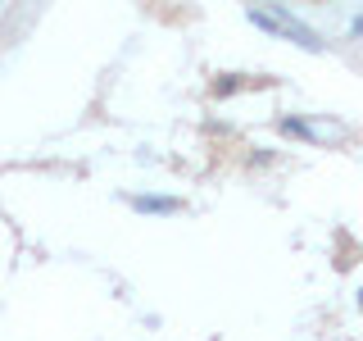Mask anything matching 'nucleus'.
<instances>
[{"label":"nucleus","mask_w":363,"mask_h":341,"mask_svg":"<svg viewBox=\"0 0 363 341\" xmlns=\"http://www.w3.org/2000/svg\"><path fill=\"white\" fill-rule=\"evenodd\" d=\"M132 210H141V214H173L177 200H164V196H132Z\"/></svg>","instance_id":"obj_1"}]
</instances>
